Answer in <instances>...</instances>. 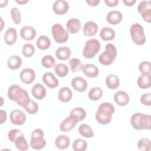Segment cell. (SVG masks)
<instances>
[{"instance_id": "816d5d0a", "label": "cell", "mask_w": 151, "mask_h": 151, "mask_svg": "<svg viewBox=\"0 0 151 151\" xmlns=\"http://www.w3.org/2000/svg\"><path fill=\"white\" fill-rule=\"evenodd\" d=\"M15 1H16L17 3H18V4H19L20 5L25 4H27V2H29L28 0H19V1L18 0H16Z\"/></svg>"}, {"instance_id": "d6986e66", "label": "cell", "mask_w": 151, "mask_h": 151, "mask_svg": "<svg viewBox=\"0 0 151 151\" xmlns=\"http://www.w3.org/2000/svg\"><path fill=\"white\" fill-rule=\"evenodd\" d=\"M66 27L67 29V31L70 34H77L81 29L80 21L77 18H71L67 21L66 24Z\"/></svg>"}, {"instance_id": "4dcf8cb0", "label": "cell", "mask_w": 151, "mask_h": 151, "mask_svg": "<svg viewBox=\"0 0 151 151\" xmlns=\"http://www.w3.org/2000/svg\"><path fill=\"white\" fill-rule=\"evenodd\" d=\"M22 65V59L18 55H11L7 61L8 67L11 70H17Z\"/></svg>"}, {"instance_id": "4fadbf2b", "label": "cell", "mask_w": 151, "mask_h": 151, "mask_svg": "<svg viewBox=\"0 0 151 151\" xmlns=\"http://www.w3.org/2000/svg\"><path fill=\"white\" fill-rule=\"evenodd\" d=\"M73 88L78 92H84L86 90L88 84L86 80L81 77H74L71 80Z\"/></svg>"}, {"instance_id": "bcb514c9", "label": "cell", "mask_w": 151, "mask_h": 151, "mask_svg": "<svg viewBox=\"0 0 151 151\" xmlns=\"http://www.w3.org/2000/svg\"><path fill=\"white\" fill-rule=\"evenodd\" d=\"M150 93H144L140 97V102L145 106H150L151 105L150 102Z\"/></svg>"}, {"instance_id": "ffe728a7", "label": "cell", "mask_w": 151, "mask_h": 151, "mask_svg": "<svg viewBox=\"0 0 151 151\" xmlns=\"http://www.w3.org/2000/svg\"><path fill=\"white\" fill-rule=\"evenodd\" d=\"M114 101L120 106L127 105L130 100L128 94L124 91H118L114 95Z\"/></svg>"}, {"instance_id": "681fc988", "label": "cell", "mask_w": 151, "mask_h": 151, "mask_svg": "<svg viewBox=\"0 0 151 151\" xmlns=\"http://www.w3.org/2000/svg\"><path fill=\"white\" fill-rule=\"evenodd\" d=\"M100 1V0H87L86 2L87 4L91 6H97L99 3Z\"/></svg>"}, {"instance_id": "4316f807", "label": "cell", "mask_w": 151, "mask_h": 151, "mask_svg": "<svg viewBox=\"0 0 151 151\" xmlns=\"http://www.w3.org/2000/svg\"><path fill=\"white\" fill-rule=\"evenodd\" d=\"M71 52L68 47H60L55 51V57L60 60L65 61L70 58Z\"/></svg>"}, {"instance_id": "3957f363", "label": "cell", "mask_w": 151, "mask_h": 151, "mask_svg": "<svg viewBox=\"0 0 151 151\" xmlns=\"http://www.w3.org/2000/svg\"><path fill=\"white\" fill-rule=\"evenodd\" d=\"M130 124L136 130H150L151 116L142 113H135L130 118Z\"/></svg>"}, {"instance_id": "d590c367", "label": "cell", "mask_w": 151, "mask_h": 151, "mask_svg": "<svg viewBox=\"0 0 151 151\" xmlns=\"http://www.w3.org/2000/svg\"><path fill=\"white\" fill-rule=\"evenodd\" d=\"M68 64L72 73H76L81 71L83 66L81 61L77 58H71L68 61Z\"/></svg>"}, {"instance_id": "f907efd6", "label": "cell", "mask_w": 151, "mask_h": 151, "mask_svg": "<svg viewBox=\"0 0 151 151\" xmlns=\"http://www.w3.org/2000/svg\"><path fill=\"white\" fill-rule=\"evenodd\" d=\"M123 2L126 6H132L135 4L136 0H123Z\"/></svg>"}, {"instance_id": "7c38bea8", "label": "cell", "mask_w": 151, "mask_h": 151, "mask_svg": "<svg viewBox=\"0 0 151 151\" xmlns=\"http://www.w3.org/2000/svg\"><path fill=\"white\" fill-rule=\"evenodd\" d=\"M69 9L68 3L64 0L55 1L52 5V11L57 15H64Z\"/></svg>"}, {"instance_id": "5bb4252c", "label": "cell", "mask_w": 151, "mask_h": 151, "mask_svg": "<svg viewBox=\"0 0 151 151\" xmlns=\"http://www.w3.org/2000/svg\"><path fill=\"white\" fill-rule=\"evenodd\" d=\"M37 34L36 30L34 27L26 25L21 28L20 35L21 37L27 41H31L35 38Z\"/></svg>"}, {"instance_id": "cb8c5ba5", "label": "cell", "mask_w": 151, "mask_h": 151, "mask_svg": "<svg viewBox=\"0 0 151 151\" xmlns=\"http://www.w3.org/2000/svg\"><path fill=\"white\" fill-rule=\"evenodd\" d=\"M122 14L120 12L114 10L110 11L107 14L106 20L110 24L117 25L122 21Z\"/></svg>"}, {"instance_id": "83f0119b", "label": "cell", "mask_w": 151, "mask_h": 151, "mask_svg": "<svg viewBox=\"0 0 151 151\" xmlns=\"http://www.w3.org/2000/svg\"><path fill=\"white\" fill-rule=\"evenodd\" d=\"M100 36L101 38L104 41H110L114 39L116 32L113 29L108 27H105L101 29Z\"/></svg>"}, {"instance_id": "f6af8a7d", "label": "cell", "mask_w": 151, "mask_h": 151, "mask_svg": "<svg viewBox=\"0 0 151 151\" xmlns=\"http://www.w3.org/2000/svg\"><path fill=\"white\" fill-rule=\"evenodd\" d=\"M139 70L141 73L150 74L151 65L148 61H144L141 62L139 65Z\"/></svg>"}, {"instance_id": "d6a6232c", "label": "cell", "mask_w": 151, "mask_h": 151, "mask_svg": "<svg viewBox=\"0 0 151 151\" xmlns=\"http://www.w3.org/2000/svg\"><path fill=\"white\" fill-rule=\"evenodd\" d=\"M79 133L86 138H91L94 136V132L91 127L87 124H81L78 127Z\"/></svg>"}, {"instance_id": "ba28073f", "label": "cell", "mask_w": 151, "mask_h": 151, "mask_svg": "<svg viewBox=\"0 0 151 151\" xmlns=\"http://www.w3.org/2000/svg\"><path fill=\"white\" fill-rule=\"evenodd\" d=\"M51 32L54 41L57 43H64L68 40V32L60 24H54L52 26Z\"/></svg>"}, {"instance_id": "7a4b0ae2", "label": "cell", "mask_w": 151, "mask_h": 151, "mask_svg": "<svg viewBox=\"0 0 151 151\" xmlns=\"http://www.w3.org/2000/svg\"><path fill=\"white\" fill-rule=\"evenodd\" d=\"M115 111L114 106L110 103L104 102L100 104L96 113V119L101 124L106 125L110 123L112 115Z\"/></svg>"}, {"instance_id": "9a60e30c", "label": "cell", "mask_w": 151, "mask_h": 151, "mask_svg": "<svg viewBox=\"0 0 151 151\" xmlns=\"http://www.w3.org/2000/svg\"><path fill=\"white\" fill-rule=\"evenodd\" d=\"M42 81L44 84L50 88H54L59 84L58 80L53 73L51 72L45 73L42 76Z\"/></svg>"}, {"instance_id": "f5cc1de1", "label": "cell", "mask_w": 151, "mask_h": 151, "mask_svg": "<svg viewBox=\"0 0 151 151\" xmlns=\"http://www.w3.org/2000/svg\"><path fill=\"white\" fill-rule=\"evenodd\" d=\"M8 3V1H1L0 2V7L2 8L4 6H6Z\"/></svg>"}, {"instance_id": "44dd1931", "label": "cell", "mask_w": 151, "mask_h": 151, "mask_svg": "<svg viewBox=\"0 0 151 151\" xmlns=\"http://www.w3.org/2000/svg\"><path fill=\"white\" fill-rule=\"evenodd\" d=\"M78 122L71 116L64 119L60 124V130L62 132H68L72 130Z\"/></svg>"}, {"instance_id": "277c9868", "label": "cell", "mask_w": 151, "mask_h": 151, "mask_svg": "<svg viewBox=\"0 0 151 151\" xmlns=\"http://www.w3.org/2000/svg\"><path fill=\"white\" fill-rule=\"evenodd\" d=\"M117 55V49L114 45L108 43L105 46V51L101 53L99 57V61L103 65H111Z\"/></svg>"}, {"instance_id": "1f68e13d", "label": "cell", "mask_w": 151, "mask_h": 151, "mask_svg": "<svg viewBox=\"0 0 151 151\" xmlns=\"http://www.w3.org/2000/svg\"><path fill=\"white\" fill-rule=\"evenodd\" d=\"M36 45L39 49L41 50H45L50 47L51 41L47 36L42 35L38 38Z\"/></svg>"}, {"instance_id": "f546056e", "label": "cell", "mask_w": 151, "mask_h": 151, "mask_svg": "<svg viewBox=\"0 0 151 151\" xmlns=\"http://www.w3.org/2000/svg\"><path fill=\"white\" fill-rule=\"evenodd\" d=\"M106 84L109 88L114 90L119 86V78L115 74H109L106 78Z\"/></svg>"}, {"instance_id": "8d00e7d4", "label": "cell", "mask_w": 151, "mask_h": 151, "mask_svg": "<svg viewBox=\"0 0 151 151\" xmlns=\"http://www.w3.org/2000/svg\"><path fill=\"white\" fill-rule=\"evenodd\" d=\"M87 148V143L83 139H77L73 143V149L75 151H84Z\"/></svg>"}, {"instance_id": "c3c4849f", "label": "cell", "mask_w": 151, "mask_h": 151, "mask_svg": "<svg viewBox=\"0 0 151 151\" xmlns=\"http://www.w3.org/2000/svg\"><path fill=\"white\" fill-rule=\"evenodd\" d=\"M104 2L107 6L110 7H113V6H116L118 4L119 1L118 0H105Z\"/></svg>"}, {"instance_id": "6da1fadb", "label": "cell", "mask_w": 151, "mask_h": 151, "mask_svg": "<svg viewBox=\"0 0 151 151\" xmlns=\"http://www.w3.org/2000/svg\"><path fill=\"white\" fill-rule=\"evenodd\" d=\"M8 97L10 100L16 101L18 105L23 107L27 106L31 100L27 91L17 84H12L9 87Z\"/></svg>"}, {"instance_id": "7dc6e473", "label": "cell", "mask_w": 151, "mask_h": 151, "mask_svg": "<svg viewBox=\"0 0 151 151\" xmlns=\"http://www.w3.org/2000/svg\"><path fill=\"white\" fill-rule=\"evenodd\" d=\"M0 119H1V124H3L6 120V118H7V116H6V112L2 110L1 109L0 110Z\"/></svg>"}, {"instance_id": "ab89813d", "label": "cell", "mask_w": 151, "mask_h": 151, "mask_svg": "<svg viewBox=\"0 0 151 151\" xmlns=\"http://www.w3.org/2000/svg\"><path fill=\"white\" fill-rule=\"evenodd\" d=\"M35 52V48L34 45L30 43H27L22 47V53L25 57L29 58L32 57Z\"/></svg>"}, {"instance_id": "2e32d148", "label": "cell", "mask_w": 151, "mask_h": 151, "mask_svg": "<svg viewBox=\"0 0 151 151\" xmlns=\"http://www.w3.org/2000/svg\"><path fill=\"white\" fill-rule=\"evenodd\" d=\"M81 70L86 76L90 78L97 77L99 74L98 67L93 64H86L83 65Z\"/></svg>"}, {"instance_id": "e575fe53", "label": "cell", "mask_w": 151, "mask_h": 151, "mask_svg": "<svg viewBox=\"0 0 151 151\" xmlns=\"http://www.w3.org/2000/svg\"><path fill=\"white\" fill-rule=\"evenodd\" d=\"M103 96V90L99 87L91 88L88 94V98L92 101H97L101 99Z\"/></svg>"}, {"instance_id": "8992f818", "label": "cell", "mask_w": 151, "mask_h": 151, "mask_svg": "<svg viewBox=\"0 0 151 151\" xmlns=\"http://www.w3.org/2000/svg\"><path fill=\"white\" fill-rule=\"evenodd\" d=\"M100 43L97 39H90L85 44L83 50V55L84 58L90 59L93 58L100 50Z\"/></svg>"}, {"instance_id": "ee69618b", "label": "cell", "mask_w": 151, "mask_h": 151, "mask_svg": "<svg viewBox=\"0 0 151 151\" xmlns=\"http://www.w3.org/2000/svg\"><path fill=\"white\" fill-rule=\"evenodd\" d=\"M11 15L12 21L15 24H19L21 21V15L20 11L16 7H13L11 9Z\"/></svg>"}, {"instance_id": "836d02e7", "label": "cell", "mask_w": 151, "mask_h": 151, "mask_svg": "<svg viewBox=\"0 0 151 151\" xmlns=\"http://www.w3.org/2000/svg\"><path fill=\"white\" fill-rule=\"evenodd\" d=\"M54 71L59 77H64L69 71L68 67L63 63H58L54 65Z\"/></svg>"}, {"instance_id": "9c48e42d", "label": "cell", "mask_w": 151, "mask_h": 151, "mask_svg": "<svg viewBox=\"0 0 151 151\" xmlns=\"http://www.w3.org/2000/svg\"><path fill=\"white\" fill-rule=\"evenodd\" d=\"M137 10L145 21L149 23L151 22V5L150 1H141L137 6Z\"/></svg>"}, {"instance_id": "603a6c76", "label": "cell", "mask_w": 151, "mask_h": 151, "mask_svg": "<svg viewBox=\"0 0 151 151\" xmlns=\"http://www.w3.org/2000/svg\"><path fill=\"white\" fill-rule=\"evenodd\" d=\"M137 84L139 87L142 89H146L150 87V86H151L150 74L142 73V74L137 78Z\"/></svg>"}, {"instance_id": "74e56055", "label": "cell", "mask_w": 151, "mask_h": 151, "mask_svg": "<svg viewBox=\"0 0 151 151\" xmlns=\"http://www.w3.org/2000/svg\"><path fill=\"white\" fill-rule=\"evenodd\" d=\"M55 60L54 58L51 55H44L41 59L42 65L47 68H50L54 67Z\"/></svg>"}, {"instance_id": "52a82bcc", "label": "cell", "mask_w": 151, "mask_h": 151, "mask_svg": "<svg viewBox=\"0 0 151 151\" xmlns=\"http://www.w3.org/2000/svg\"><path fill=\"white\" fill-rule=\"evenodd\" d=\"M44 132L41 129H35L31 133L30 146L35 150H41L46 145V141L44 139Z\"/></svg>"}, {"instance_id": "60d3db41", "label": "cell", "mask_w": 151, "mask_h": 151, "mask_svg": "<svg viewBox=\"0 0 151 151\" xmlns=\"http://www.w3.org/2000/svg\"><path fill=\"white\" fill-rule=\"evenodd\" d=\"M38 108L39 106L38 104L35 101L32 100H30L29 103L27 106L24 107L25 110L29 114H35L37 113V112L38 111Z\"/></svg>"}, {"instance_id": "7402d4cb", "label": "cell", "mask_w": 151, "mask_h": 151, "mask_svg": "<svg viewBox=\"0 0 151 151\" xmlns=\"http://www.w3.org/2000/svg\"><path fill=\"white\" fill-rule=\"evenodd\" d=\"M98 31V25L97 24L93 21H88L87 22L83 29V34L87 37H92L96 34Z\"/></svg>"}, {"instance_id": "484cf974", "label": "cell", "mask_w": 151, "mask_h": 151, "mask_svg": "<svg viewBox=\"0 0 151 151\" xmlns=\"http://www.w3.org/2000/svg\"><path fill=\"white\" fill-rule=\"evenodd\" d=\"M70 143V138L65 134L58 135L55 139V145L56 147L61 150L68 148Z\"/></svg>"}, {"instance_id": "b9f144b4", "label": "cell", "mask_w": 151, "mask_h": 151, "mask_svg": "<svg viewBox=\"0 0 151 151\" xmlns=\"http://www.w3.org/2000/svg\"><path fill=\"white\" fill-rule=\"evenodd\" d=\"M137 147L140 150L149 151L150 150V140L147 138H142L138 141Z\"/></svg>"}, {"instance_id": "e0dca14e", "label": "cell", "mask_w": 151, "mask_h": 151, "mask_svg": "<svg viewBox=\"0 0 151 151\" xmlns=\"http://www.w3.org/2000/svg\"><path fill=\"white\" fill-rule=\"evenodd\" d=\"M31 93L35 99L38 100H42L45 97L47 90L42 84L40 83H36L31 88Z\"/></svg>"}, {"instance_id": "f1b7e54d", "label": "cell", "mask_w": 151, "mask_h": 151, "mask_svg": "<svg viewBox=\"0 0 151 151\" xmlns=\"http://www.w3.org/2000/svg\"><path fill=\"white\" fill-rule=\"evenodd\" d=\"M86 110L81 107L74 108L70 113V116L73 117L77 122L83 120L86 118Z\"/></svg>"}, {"instance_id": "5b68a950", "label": "cell", "mask_w": 151, "mask_h": 151, "mask_svg": "<svg viewBox=\"0 0 151 151\" xmlns=\"http://www.w3.org/2000/svg\"><path fill=\"white\" fill-rule=\"evenodd\" d=\"M131 38L133 42L138 45H142L145 44L146 36L143 27L139 23H135L131 25L130 28Z\"/></svg>"}, {"instance_id": "d4e9b609", "label": "cell", "mask_w": 151, "mask_h": 151, "mask_svg": "<svg viewBox=\"0 0 151 151\" xmlns=\"http://www.w3.org/2000/svg\"><path fill=\"white\" fill-rule=\"evenodd\" d=\"M73 97L72 91L67 87H63L58 92V100L63 103L68 102Z\"/></svg>"}, {"instance_id": "7bdbcfd3", "label": "cell", "mask_w": 151, "mask_h": 151, "mask_svg": "<svg viewBox=\"0 0 151 151\" xmlns=\"http://www.w3.org/2000/svg\"><path fill=\"white\" fill-rule=\"evenodd\" d=\"M23 133L19 129H11L8 133V138L12 143H15L17 138L21 136H23Z\"/></svg>"}, {"instance_id": "30bf717a", "label": "cell", "mask_w": 151, "mask_h": 151, "mask_svg": "<svg viewBox=\"0 0 151 151\" xmlns=\"http://www.w3.org/2000/svg\"><path fill=\"white\" fill-rule=\"evenodd\" d=\"M10 120L13 124L22 125L26 121V115L22 110L14 109L10 113Z\"/></svg>"}, {"instance_id": "ac0fdd59", "label": "cell", "mask_w": 151, "mask_h": 151, "mask_svg": "<svg viewBox=\"0 0 151 151\" xmlns=\"http://www.w3.org/2000/svg\"><path fill=\"white\" fill-rule=\"evenodd\" d=\"M17 40V31L13 28H9L4 35V40L6 44L12 45L15 43Z\"/></svg>"}, {"instance_id": "8fae6325", "label": "cell", "mask_w": 151, "mask_h": 151, "mask_svg": "<svg viewBox=\"0 0 151 151\" xmlns=\"http://www.w3.org/2000/svg\"><path fill=\"white\" fill-rule=\"evenodd\" d=\"M19 78L23 83L25 84H31L35 78V71L31 68H25L21 71Z\"/></svg>"}, {"instance_id": "f35d334b", "label": "cell", "mask_w": 151, "mask_h": 151, "mask_svg": "<svg viewBox=\"0 0 151 151\" xmlns=\"http://www.w3.org/2000/svg\"><path fill=\"white\" fill-rule=\"evenodd\" d=\"M15 145L17 149L19 150H27L29 148L27 140L25 139L24 135L17 139L15 142Z\"/></svg>"}]
</instances>
